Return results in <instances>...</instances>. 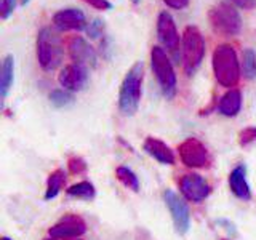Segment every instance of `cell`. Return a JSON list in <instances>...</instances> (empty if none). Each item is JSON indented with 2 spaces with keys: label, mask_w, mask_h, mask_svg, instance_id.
<instances>
[{
  "label": "cell",
  "mask_w": 256,
  "mask_h": 240,
  "mask_svg": "<svg viewBox=\"0 0 256 240\" xmlns=\"http://www.w3.org/2000/svg\"><path fill=\"white\" fill-rule=\"evenodd\" d=\"M142 78L144 68L142 62H136L128 69L118 92V109L122 116L132 117L138 112L141 94H142Z\"/></svg>",
  "instance_id": "6da1fadb"
},
{
  "label": "cell",
  "mask_w": 256,
  "mask_h": 240,
  "mask_svg": "<svg viewBox=\"0 0 256 240\" xmlns=\"http://www.w3.org/2000/svg\"><path fill=\"white\" fill-rule=\"evenodd\" d=\"M212 64H213L214 78L218 80L220 85L226 88H232L238 84L240 64H238V58H237L234 46H230L228 44L216 46L213 52Z\"/></svg>",
  "instance_id": "7a4b0ae2"
},
{
  "label": "cell",
  "mask_w": 256,
  "mask_h": 240,
  "mask_svg": "<svg viewBox=\"0 0 256 240\" xmlns=\"http://www.w3.org/2000/svg\"><path fill=\"white\" fill-rule=\"evenodd\" d=\"M62 42L61 37L50 28L40 29L37 34V61L40 68L46 72H52L62 61Z\"/></svg>",
  "instance_id": "3957f363"
},
{
  "label": "cell",
  "mask_w": 256,
  "mask_h": 240,
  "mask_svg": "<svg viewBox=\"0 0 256 240\" xmlns=\"http://www.w3.org/2000/svg\"><path fill=\"white\" fill-rule=\"evenodd\" d=\"M208 21H210V26L216 34L226 37L237 36L242 30V18H240L238 10L234 5L226 2H221L210 8Z\"/></svg>",
  "instance_id": "277c9868"
},
{
  "label": "cell",
  "mask_w": 256,
  "mask_h": 240,
  "mask_svg": "<svg viewBox=\"0 0 256 240\" xmlns=\"http://www.w3.org/2000/svg\"><path fill=\"white\" fill-rule=\"evenodd\" d=\"M182 64L188 76L198 69L205 56V40L196 26H188L182 32Z\"/></svg>",
  "instance_id": "5b68a950"
},
{
  "label": "cell",
  "mask_w": 256,
  "mask_h": 240,
  "mask_svg": "<svg viewBox=\"0 0 256 240\" xmlns=\"http://www.w3.org/2000/svg\"><path fill=\"white\" fill-rule=\"evenodd\" d=\"M150 66L154 70L156 78L160 85L164 96L166 100L174 98L176 94V74L173 69V64L165 53L164 48L152 46L150 50Z\"/></svg>",
  "instance_id": "8992f818"
},
{
  "label": "cell",
  "mask_w": 256,
  "mask_h": 240,
  "mask_svg": "<svg viewBox=\"0 0 256 240\" xmlns=\"http://www.w3.org/2000/svg\"><path fill=\"white\" fill-rule=\"evenodd\" d=\"M181 162L190 168H208L212 165V156L205 144L197 138H188L180 144Z\"/></svg>",
  "instance_id": "52a82bcc"
},
{
  "label": "cell",
  "mask_w": 256,
  "mask_h": 240,
  "mask_svg": "<svg viewBox=\"0 0 256 240\" xmlns=\"http://www.w3.org/2000/svg\"><path fill=\"white\" fill-rule=\"evenodd\" d=\"M165 204L168 206V210L172 213V220L174 224V229L178 234H188V230L190 228V214L189 208L186 202L173 190H165L164 192Z\"/></svg>",
  "instance_id": "ba28073f"
},
{
  "label": "cell",
  "mask_w": 256,
  "mask_h": 240,
  "mask_svg": "<svg viewBox=\"0 0 256 240\" xmlns=\"http://www.w3.org/2000/svg\"><path fill=\"white\" fill-rule=\"evenodd\" d=\"M157 36H158L160 44H162L173 56L178 58L180 34H178V29H176L173 16L168 12H162V13L158 14V20H157Z\"/></svg>",
  "instance_id": "9c48e42d"
},
{
  "label": "cell",
  "mask_w": 256,
  "mask_h": 240,
  "mask_svg": "<svg viewBox=\"0 0 256 240\" xmlns=\"http://www.w3.org/2000/svg\"><path fill=\"white\" fill-rule=\"evenodd\" d=\"M180 189H181V194L186 197L190 202H202L205 200L208 196H210V184L208 181L204 178V176H200L197 173H188L184 174L181 181H180Z\"/></svg>",
  "instance_id": "30bf717a"
},
{
  "label": "cell",
  "mask_w": 256,
  "mask_h": 240,
  "mask_svg": "<svg viewBox=\"0 0 256 240\" xmlns=\"http://www.w3.org/2000/svg\"><path fill=\"white\" fill-rule=\"evenodd\" d=\"M86 230L85 221L77 214H64L62 218L48 229V234L53 238H77Z\"/></svg>",
  "instance_id": "8fae6325"
},
{
  "label": "cell",
  "mask_w": 256,
  "mask_h": 240,
  "mask_svg": "<svg viewBox=\"0 0 256 240\" xmlns=\"http://www.w3.org/2000/svg\"><path fill=\"white\" fill-rule=\"evenodd\" d=\"M88 68L80 66V64H69L66 66L58 77L61 86L68 92H82L88 84Z\"/></svg>",
  "instance_id": "7c38bea8"
},
{
  "label": "cell",
  "mask_w": 256,
  "mask_h": 240,
  "mask_svg": "<svg viewBox=\"0 0 256 240\" xmlns=\"http://www.w3.org/2000/svg\"><path fill=\"white\" fill-rule=\"evenodd\" d=\"M69 54L74 64H80L85 68H94L98 62V56H96L93 46L78 36L69 40Z\"/></svg>",
  "instance_id": "4fadbf2b"
},
{
  "label": "cell",
  "mask_w": 256,
  "mask_h": 240,
  "mask_svg": "<svg viewBox=\"0 0 256 240\" xmlns=\"http://www.w3.org/2000/svg\"><path fill=\"white\" fill-rule=\"evenodd\" d=\"M53 26L58 30H84L86 18L78 8H64L53 14Z\"/></svg>",
  "instance_id": "5bb4252c"
},
{
  "label": "cell",
  "mask_w": 256,
  "mask_h": 240,
  "mask_svg": "<svg viewBox=\"0 0 256 240\" xmlns=\"http://www.w3.org/2000/svg\"><path fill=\"white\" fill-rule=\"evenodd\" d=\"M229 188L237 198L240 200H250L252 190L250 184L246 181V168L245 165H238L229 174Z\"/></svg>",
  "instance_id": "9a60e30c"
},
{
  "label": "cell",
  "mask_w": 256,
  "mask_h": 240,
  "mask_svg": "<svg viewBox=\"0 0 256 240\" xmlns=\"http://www.w3.org/2000/svg\"><path fill=\"white\" fill-rule=\"evenodd\" d=\"M142 148L150 157H154L156 160H158L160 164H164V165H173L174 164L173 150L168 148L164 141L154 138V136H149V138H146V141H144V144H142Z\"/></svg>",
  "instance_id": "2e32d148"
},
{
  "label": "cell",
  "mask_w": 256,
  "mask_h": 240,
  "mask_svg": "<svg viewBox=\"0 0 256 240\" xmlns=\"http://www.w3.org/2000/svg\"><path fill=\"white\" fill-rule=\"evenodd\" d=\"M242 108V93L237 88H230L220 100L218 110L224 117H236Z\"/></svg>",
  "instance_id": "e0dca14e"
},
{
  "label": "cell",
  "mask_w": 256,
  "mask_h": 240,
  "mask_svg": "<svg viewBox=\"0 0 256 240\" xmlns=\"http://www.w3.org/2000/svg\"><path fill=\"white\" fill-rule=\"evenodd\" d=\"M14 80V58L13 54H6L2 62V74H0V94L2 100H6Z\"/></svg>",
  "instance_id": "ac0fdd59"
},
{
  "label": "cell",
  "mask_w": 256,
  "mask_h": 240,
  "mask_svg": "<svg viewBox=\"0 0 256 240\" xmlns=\"http://www.w3.org/2000/svg\"><path fill=\"white\" fill-rule=\"evenodd\" d=\"M64 184H66V172L61 170V168H58V170H54L53 173H50V176H48V181H46L45 198L46 200L54 198L61 192V189L64 188Z\"/></svg>",
  "instance_id": "d6986e66"
},
{
  "label": "cell",
  "mask_w": 256,
  "mask_h": 240,
  "mask_svg": "<svg viewBox=\"0 0 256 240\" xmlns=\"http://www.w3.org/2000/svg\"><path fill=\"white\" fill-rule=\"evenodd\" d=\"M66 194L69 197H74V198L93 200L94 198V188H93L92 182L82 181V182H77V184H74V186H70L69 189H66Z\"/></svg>",
  "instance_id": "ffe728a7"
},
{
  "label": "cell",
  "mask_w": 256,
  "mask_h": 240,
  "mask_svg": "<svg viewBox=\"0 0 256 240\" xmlns=\"http://www.w3.org/2000/svg\"><path fill=\"white\" fill-rule=\"evenodd\" d=\"M117 180L124 184L126 189H132L133 192H140V180L128 166H118L116 170Z\"/></svg>",
  "instance_id": "44dd1931"
},
{
  "label": "cell",
  "mask_w": 256,
  "mask_h": 240,
  "mask_svg": "<svg viewBox=\"0 0 256 240\" xmlns=\"http://www.w3.org/2000/svg\"><path fill=\"white\" fill-rule=\"evenodd\" d=\"M242 72L248 80L256 78V52L252 48H245L242 53Z\"/></svg>",
  "instance_id": "7402d4cb"
},
{
  "label": "cell",
  "mask_w": 256,
  "mask_h": 240,
  "mask_svg": "<svg viewBox=\"0 0 256 240\" xmlns=\"http://www.w3.org/2000/svg\"><path fill=\"white\" fill-rule=\"evenodd\" d=\"M50 102L58 109L68 108V106H70L72 102H74V96L70 94V92L64 90V88H62V90H53L50 93Z\"/></svg>",
  "instance_id": "603a6c76"
},
{
  "label": "cell",
  "mask_w": 256,
  "mask_h": 240,
  "mask_svg": "<svg viewBox=\"0 0 256 240\" xmlns=\"http://www.w3.org/2000/svg\"><path fill=\"white\" fill-rule=\"evenodd\" d=\"M256 141V126H246L238 133V144L240 146H250Z\"/></svg>",
  "instance_id": "cb8c5ba5"
},
{
  "label": "cell",
  "mask_w": 256,
  "mask_h": 240,
  "mask_svg": "<svg viewBox=\"0 0 256 240\" xmlns=\"http://www.w3.org/2000/svg\"><path fill=\"white\" fill-rule=\"evenodd\" d=\"M68 166H69V172L72 174L85 173V170H86V164L82 157H70L69 162H68Z\"/></svg>",
  "instance_id": "d4e9b609"
},
{
  "label": "cell",
  "mask_w": 256,
  "mask_h": 240,
  "mask_svg": "<svg viewBox=\"0 0 256 240\" xmlns=\"http://www.w3.org/2000/svg\"><path fill=\"white\" fill-rule=\"evenodd\" d=\"M102 32H104V21L102 20L96 18L86 26V34L92 38H98L100 36H102Z\"/></svg>",
  "instance_id": "484cf974"
},
{
  "label": "cell",
  "mask_w": 256,
  "mask_h": 240,
  "mask_svg": "<svg viewBox=\"0 0 256 240\" xmlns=\"http://www.w3.org/2000/svg\"><path fill=\"white\" fill-rule=\"evenodd\" d=\"M14 6H16V0H2V6H0V14L2 18L6 20L14 12Z\"/></svg>",
  "instance_id": "4316f807"
},
{
  "label": "cell",
  "mask_w": 256,
  "mask_h": 240,
  "mask_svg": "<svg viewBox=\"0 0 256 240\" xmlns=\"http://www.w3.org/2000/svg\"><path fill=\"white\" fill-rule=\"evenodd\" d=\"M85 4H88L90 6H93L94 10H101V12H106L112 8V4L109 0H84Z\"/></svg>",
  "instance_id": "83f0119b"
},
{
  "label": "cell",
  "mask_w": 256,
  "mask_h": 240,
  "mask_svg": "<svg viewBox=\"0 0 256 240\" xmlns=\"http://www.w3.org/2000/svg\"><path fill=\"white\" fill-rule=\"evenodd\" d=\"M164 4L174 10H182L189 5V0H164Z\"/></svg>",
  "instance_id": "f1b7e54d"
},
{
  "label": "cell",
  "mask_w": 256,
  "mask_h": 240,
  "mask_svg": "<svg viewBox=\"0 0 256 240\" xmlns=\"http://www.w3.org/2000/svg\"><path fill=\"white\" fill-rule=\"evenodd\" d=\"M230 2L240 8H244V10H252L256 5V0H230Z\"/></svg>",
  "instance_id": "f546056e"
},
{
  "label": "cell",
  "mask_w": 256,
  "mask_h": 240,
  "mask_svg": "<svg viewBox=\"0 0 256 240\" xmlns=\"http://www.w3.org/2000/svg\"><path fill=\"white\" fill-rule=\"evenodd\" d=\"M29 2H30V0H21V5L24 6V5H28Z\"/></svg>",
  "instance_id": "4dcf8cb0"
},
{
  "label": "cell",
  "mask_w": 256,
  "mask_h": 240,
  "mask_svg": "<svg viewBox=\"0 0 256 240\" xmlns=\"http://www.w3.org/2000/svg\"><path fill=\"white\" fill-rule=\"evenodd\" d=\"M132 2H133V4H134V5H138V4H140V2H141V0H132Z\"/></svg>",
  "instance_id": "1f68e13d"
},
{
  "label": "cell",
  "mask_w": 256,
  "mask_h": 240,
  "mask_svg": "<svg viewBox=\"0 0 256 240\" xmlns=\"http://www.w3.org/2000/svg\"><path fill=\"white\" fill-rule=\"evenodd\" d=\"M2 240H12V238H8V237H2Z\"/></svg>",
  "instance_id": "d6a6232c"
},
{
  "label": "cell",
  "mask_w": 256,
  "mask_h": 240,
  "mask_svg": "<svg viewBox=\"0 0 256 240\" xmlns=\"http://www.w3.org/2000/svg\"><path fill=\"white\" fill-rule=\"evenodd\" d=\"M45 240H58V238H53V237H52V238H45Z\"/></svg>",
  "instance_id": "836d02e7"
}]
</instances>
